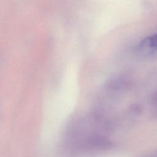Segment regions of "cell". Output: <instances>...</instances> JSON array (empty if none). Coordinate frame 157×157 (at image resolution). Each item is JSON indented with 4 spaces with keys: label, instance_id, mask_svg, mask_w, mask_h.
<instances>
[{
    "label": "cell",
    "instance_id": "obj_1",
    "mask_svg": "<svg viewBox=\"0 0 157 157\" xmlns=\"http://www.w3.org/2000/svg\"><path fill=\"white\" fill-rule=\"evenodd\" d=\"M145 44L151 48H157V34H153L146 39Z\"/></svg>",
    "mask_w": 157,
    "mask_h": 157
}]
</instances>
